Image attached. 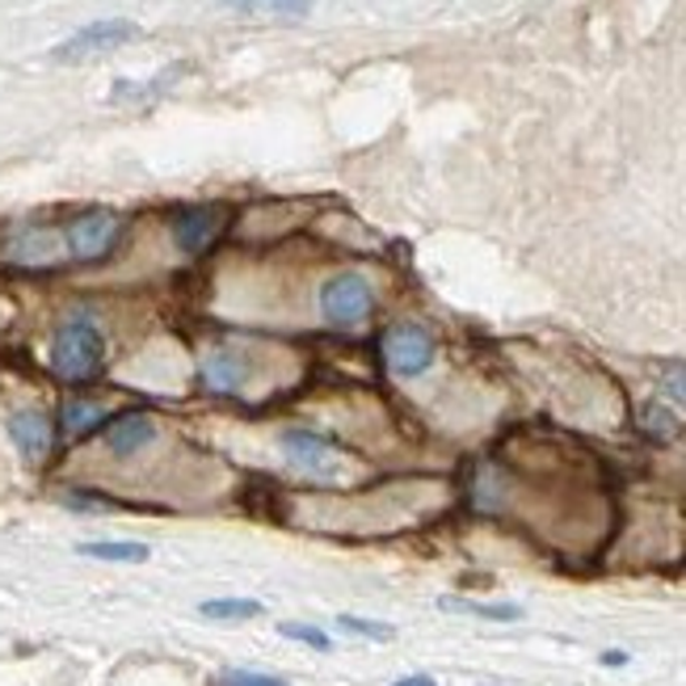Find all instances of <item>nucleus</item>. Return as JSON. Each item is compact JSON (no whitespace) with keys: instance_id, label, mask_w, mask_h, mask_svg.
Masks as SVG:
<instances>
[{"instance_id":"1","label":"nucleus","mask_w":686,"mask_h":686,"mask_svg":"<svg viewBox=\"0 0 686 686\" xmlns=\"http://www.w3.org/2000/svg\"><path fill=\"white\" fill-rule=\"evenodd\" d=\"M106 366V342L97 333V324L89 321H68L56 333L51 345V371L68 383H85L94 380L97 371Z\"/></svg>"},{"instance_id":"2","label":"nucleus","mask_w":686,"mask_h":686,"mask_svg":"<svg viewBox=\"0 0 686 686\" xmlns=\"http://www.w3.org/2000/svg\"><path fill=\"white\" fill-rule=\"evenodd\" d=\"M371 307H375V295L363 274H337L321 291V312L333 329H359L371 316Z\"/></svg>"},{"instance_id":"3","label":"nucleus","mask_w":686,"mask_h":686,"mask_svg":"<svg viewBox=\"0 0 686 686\" xmlns=\"http://www.w3.org/2000/svg\"><path fill=\"white\" fill-rule=\"evenodd\" d=\"M118 215H110V210H89V215H77L72 224H68V232H63V245H68V253L77 257V262H97V257H106L110 253V245L118 241Z\"/></svg>"},{"instance_id":"4","label":"nucleus","mask_w":686,"mask_h":686,"mask_svg":"<svg viewBox=\"0 0 686 686\" xmlns=\"http://www.w3.org/2000/svg\"><path fill=\"white\" fill-rule=\"evenodd\" d=\"M383 359L396 375H421L425 366L434 363V337L421 324H396L383 337Z\"/></svg>"},{"instance_id":"5","label":"nucleus","mask_w":686,"mask_h":686,"mask_svg":"<svg viewBox=\"0 0 686 686\" xmlns=\"http://www.w3.org/2000/svg\"><path fill=\"white\" fill-rule=\"evenodd\" d=\"M127 39H135L131 21H94L89 30H80L72 39L59 47V59H77V56H97V51H110V47H122Z\"/></svg>"},{"instance_id":"6","label":"nucleus","mask_w":686,"mask_h":686,"mask_svg":"<svg viewBox=\"0 0 686 686\" xmlns=\"http://www.w3.org/2000/svg\"><path fill=\"white\" fill-rule=\"evenodd\" d=\"M283 447H286V455H291V463H300L304 472L324 477V472H333V468H337V447H333V442H324L321 434L295 430V434H286L283 439Z\"/></svg>"},{"instance_id":"7","label":"nucleus","mask_w":686,"mask_h":686,"mask_svg":"<svg viewBox=\"0 0 686 686\" xmlns=\"http://www.w3.org/2000/svg\"><path fill=\"white\" fill-rule=\"evenodd\" d=\"M219 224H224V215H219L215 207H198V210H186V215H177V224H173L177 248H182V253H203V248L215 241Z\"/></svg>"},{"instance_id":"8","label":"nucleus","mask_w":686,"mask_h":686,"mask_svg":"<svg viewBox=\"0 0 686 686\" xmlns=\"http://www.w3.org/2000/svg\"><path fill=\"white\" fill-rule=\"evenodd\" d=\"M9 434H13L18 451L30 463L47 459V451H51V421L42 418V413H35V409H26V413H18V418L9 421Z\"/></svg>"},{"instance_id":"9","label":"nucleus","mask_w":686,"mask_h":686,"mask_svg":"<svg viewBox=\"0 0 686 686\" xmlns=\"http://www.w3.org/2000/svg\"><path fill=\"white\" fill-rule=\"evenodd\" d=\"M156 439V425L148 413H127V418H118L110 430H106V442H110V451L115 455H135V451H144L148 442Z\"/></svg>"},{"instance_id":"10","label":"nucleus","mask_w":686,"mask_h":686,"mask_svg":"<svg viewBox=\"0 0 686 686\" xmlns=\"http://www.w3.org/2000/svg\"><path fill=\"white\" fill-rule=\"evenodd\" d=\"M241 363L232 359V354H207L203 359V383H207L210 392H236L241 388Z\"/></svg>"},{"instance_id":"11","label":"nucleus","mask_w":686,"mask_h":686,"mask_svg":"<svg viewBox=\"0 0 686 686\" xmlns=\"http://www.w3.org/2000/svg\"><path fill=\"white\" fill-rule=\"evenodd\" d=\"M241 13H270V18H300L312 9V0H228Z\"/></svg>"},{"instance_id":"12","label":"nucleus","mask_w":686,"mask_h":686,"mask_svg":"<svg viewBox=\"0 0 686 686\" xmlns=\"http://www.w3.org/2000/svg\"><path fill=\"white\" fill-rule=\"evenodd\" d=\"M203 615L207 619H253V615H262V602H253V598H215V602H203Z\"/></svg>"},{"instance_id":"13","label":"nucleus","mask_w":686,"mask_h":686,"mask_svg":"<svg viewBox=\"0 0 686 686\" xmlns=\"http://www.w3.org/2000/svg\"><path fill=\"white\" fill-rule=\"evenodd\" d=\"M80 552L94 556V560H148L144 543H85Z\"/></svg>"},{"instance_id":"14","label":"nucleus","mask_w":686,"mask_h":686,"mask_svg":"<svg viewBox=\"0 0 686 686\" xmlns=\"http://www.w3.org/2000/svg\"><path fill=\"white\" fill-rule=\"evenodd\" d=\"M97 421H101V409L89 404V401H72L68 409H63V425H68L72 434H85V430L97 425Z\"/></svg>"},{"instance_id":"15","label":"nucleus","mask_w":686,"mask_h":686,"mask_svg":"<svg viewBox=\"0 0 686 686\" xmlns=\"http://www.w3.org/2000/svg\"><path fill=\"white\" fill-rule=\"evenodd\" d=\"M283 636H291V640H304L307 648H321V653H329V648H333V640H329L324 631L307 628V624H283Z\"/></svg>"},{"instance_id":"16","label":"nucleus","mask_w":686,"mask_h":686,"mask_svg":"<svg viewBox=\"0 0 686 686\" xmlns=\"http://www.w3.org/2000/svg\"><path fill=\"white\" fill-rule=\"evenodd\" d=\"M215 686H286L283 678H270V674H248V669H228Z\"/></svg>"},{"instance_id":"17","label":"nucleus","mask_w":686,"mask_h":686,"mask_svg":"<svg viewBox=\"0 0 686 686\" xmlns=\"http://www.w3.org/2000/svg\"><path fill=\"white\" fill-rule=\"evenodd\" d=\"M342 628L359 631V636H371V640H388V636H392L388 624H371V619H354V615H342Z\"/></svg>"},{"instance_id":"18","label":"nucleus","mask_w":686,"mask_h":686,"mask_svg":"<svg viewBox=\"0 0 686 686\" xmlns=\"http://www.w3.org/2000/svg\"><path fill=\"white\" fill-rule=\"evenodd\" d=\"M666 388H669V396H674V401L686 404V371L683 366H678V371H666Z\"/></svg>"},{"instance_id":"19","label":"nucleus","mask_w":686,"mask_h":686,"mask_svg":"<svg viewBox=\"0 0 686 686\" xmlns=\"http://www.w3.org/2000/svg\"><path fill=\"white\" fill-rule=\"evenodd\" d=\"M396 686H434V678H425V674H413V678H401Z\"/></svg>"}]
</instances>
